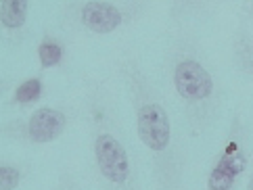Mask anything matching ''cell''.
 Segmentation results:
<instances>
[{
  "mask_svg": "<svg viewBox=\"0 0 253 190\" xmlns=\"http://www.w3.org/2000/svg\"><path fill=\"white\" fill-rule=\"evenodd\" d=\"M138 136L153 151H164L169 144V121L166 111L155 103L140 107L138 111Z\"/></svg>",
  "mask_w": 253,
  "mask_h": 190,
  "instance_id": "obj_1",
  "label": "cell"
},
{
  "mask_svg": "<svg viewBox=\"0 0 253 190\" xmlns=\"http://www.w3.org/2000/svg\"><path fill=\"white\" fill-rule=\"evenodd\" d=\"M42 92V84L38 79H28V81H23V84L17 88V92H15V98H17V103H32L36 101V98L40 96Z\"/></svg>",
  "mask_w": 253,
  "mask_h": 190,
  "instance_id": "obj_8",
  "label": "cell"
},
{
  "mask_svg": "<svg viewBox=\"0 0 253 190\" xmlns=\"http://www.w3.org/2000/svg\"><path fill=\"white\" fill-rule=\"evenodd\" d=\"M174 84L176 90L184 98L191 101H201L211 94L213 84L210 74L195 61H182L174 71Z\"/></svg>",
  "mask_w": 253,
  "mask_h": 190,
  "instance_id": "obj_3",
  "label": "cell"
},
{
  "mask_svg": "<svg viewBox=\"0 0 253 190\" xmlns=\"http://www.w3.org/2000/svg\"><path fill=\"white\" fill-rule=\"evenodd\" d=\"M243 167V159H239L237 155H228L224 157L218 165H215V169L211 171L210 176V188L211 190H228L234 176L241 171Z\"/></svg>",
  "mask_w": 253,
  "mask_h": 190,
  "instance_id": "obj_6",
  "label": "cell"
},
{
  "mask_svg": "<svg viewBox=\"0 0 253 190\" xmlns=\"http://www.w3.org/2000/svg\"><path fill=\"white\" fill-rule=\"evenodd\" d=\"M63 125H65V117H63L61 111H55V109H40L30 119L28 132L36 142H48L63 132Z\"/></svg>",
  "mask_w": 253,
  "mask_h": 190,
  "instance_id": "obj_5",
  "label": "cell"
},
{
  "mask_svg": "<svg viewBox=\"0 0 253 190\" xmlns=\"http://www.w3.org/2000/svg\"><path fill=\"white\" fill-rule=\"evenodd\" d=\"M19 182V171L15 167H2L0 169V190H13Z\"/></svg>",
  "mask_w": 253,
  "mask_h": 190,
  "instance_id": "obj_10",
  "label": "cell"
},
{
  "mask_svg": "<svg viewBox=\"0 0 253 190\" xmlns=\"http://www.w3.org/2000/svg\"><path fill=\"white\" fill-rule=\"evenodd\" d=\"M61 59V46L55 42H44L40 46V61L44 67H50L55 65V63H59Z\"/></svg>",
  "mask_w": 253,
  "mask_h": 190,
  "instance_id": "obj_9",
  "label": "cell"
},
{
  "mask_svg": "<svg viewBox=\"0 0 253 190\" xmlns=\"http://www.w3.org/2000/svg\"><path fill=\"white\" fill-rule=\"evenodd\" d=\"M96 161L103 176L111 182H124L128 178V155L113 136H98L96 138Z\"/></svg>",
  "mask_w": 253,
  "mask_h": 190,
  "instance_id": "obj_2",
  "label": "cell"
},
{
  "mask_svg": "<svg viewBox=\"0 0 253 190\" xmlns=\"http://www.w3.org/2000/svg\"><path fill=\"white\" fill-rule=\"evenodd\" d=\"M25 11H28V4L21 0H6L0 6V17L6 27H19L25 21Z\"/></svg>",
  "mask_w": 253,
  "mask_h": 190,
  "instance_id": "obj_7",
  "label": "cell"
},
{
  "mask_svg": "<svg viewBox=\"0 0 253 190\" xmlns=\"http://www.w3.org/2000/svg\"><path fill=\"white\" fill-rule=\"evenodd\" d=\"M82 21L92 32L107 34L122 23V13L107 2H88L82 8Z\"/></svg>",
  "mask_w": 253,
  "mask_h": 190,
  "instance_id": "obj_4",
  "label": "cell"
},
{
  "mask_svg": "<svg viewBox=\"0 0 253 190\" xmlns=\"http://www.w3.org/2000/svg\"><path fill=\"white\" fill-rule=\"evenodd\" d=\"M247 190H253V176H251V182H249V188Z\"/></svg>",
  "mask_w": 253,
  "mask_h": 190,
  "instance_id": "obj_11",
  "label": "cell"
}]
</instances>
